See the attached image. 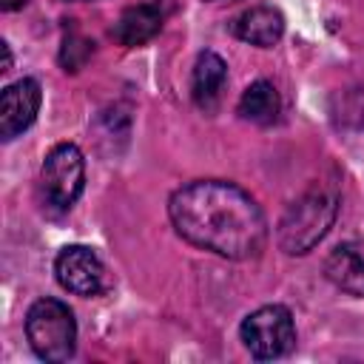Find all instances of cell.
<instances>
[{
  "mask_svg": "<svg viewBox=\"0 0 364 364\" xmlns=\"http://www.w3.org/2000/svg\"><path fill=\"white\" fill-rule=\"evenodd\" d=\"M0 48H3V68H0V71H9V68H11V48H9L6 40L0 43Z\"/></svg>",
  "mask_w": 364,
  "mask_h": 364,
  "instance_id": "cell-14",
  "label": "cell"
},
{
  "mask_svg": "<svg viewBox=\"0 0 364 364\" xmlns=\"http://www.w3.org/2000/svg\"><path fill=\"white\" fill-rule=\"evenodd\" d=\"M85 188V159L74 142H60L48 151L40 168L43 202L54 210H68Z\"/></svg>",
  "mask_w": 364,
  "mask_h": 364,
  "instance_id": "cell-4",
  "label": "cell"
},
{
  "mask_svg": "<svg viewBox=\"0 0 364 364\" xmlns=\"http://www.w3.org/2000/svg\"><path fill=\"white\" fill-rule=\"evenodd\" d=\"M324 273L338 290L364 296V242H344L333 247L324 262Z\"/></svg>",
  "mask_w": 364,
  "mask_h": 364,
  "instance_id": "cell-8",
  "label": "cell"
},
{
  "mask_svg": "<svg viewBox=\"0 0 364 364\" xmlns=\"http://www.w3.org/2000/svg\"><path fill=\"white\" fill-rule=\"evenodd\" d=\"M242 344L253 358H282L296 347L293 313L284 304H267L253 310L239 327Z\"/></svg>",
  "mask_w": 364,
  "mask_h": 364,
  "instance_id": "cell-5",
  "label": "cell"
},
{
  "mask_svg": "<svg viewBox=\"0 0 364 364\" xmlns=\"http://www.w3.org/2000/svg\"><path fill=\"white\" fill-rule=\"evenodd\" d=\"M338 213V193L324 185H313L301 193L279 222V247L290 256L310 253L333 228Z\"/></svg>",
  "mask_w": 364,
  "mask_h": 364,
  "instance_id": "cell-2",
  "label": "cell"
},
{
  "mask_svg": "<svg viewBox=\"0 0 364 364\" xmlns=\"http://www.w3.org/2000/svg\"><path fill=\"white\" fill-rule=\"evenodd\" d=\"M0 6H3V11H14V9L26 6V0H0Z\"/></svg>",
  "mask_w": 364,
  "mask_h": 364,
  "instance_id": "cell-15",
  "label": "cell"
},
{
  "mask_svg": "<svg viewBox=\"0 0 364 364\" xmlns=\"http://www.w3.org/2000/svg\"><path fill=\"white\" fill-rule=\"evenodd\" d=\"M168 216L176 233L225 259H256L267 245V219L256 199L225 179H196L173 191Z\"/></svg>",
  "mask_w": 364,
  "mask_h": 364,
  "instance_id": "cell-1",
  "label": "cell"
},
{
  "mask_svg": "<svg viewBox=\"0 0 364 364\" xmlns=\"http://www.w3.org/2000/svg\"><path fill=\"white\" fill-rule=\"evenodd\" d=\"M230 31L250 46L273 48L284 34V17H282V11H276L270 6H253L230 23Z\"/></svg>",
  "mask_w": 364,
  "mask_h": 364,
  "instance_id": "cell-9",
  "label": "cell"
},
{
  "mask_svg": "<svg viewBox=\"0 0 364 364\" xmlns=\"http://www.w3.org/2000/svg\"><path fill=\"white\" fill-rule=\"evenodd\" d=\"M159 28H162V11H159V6L139 3V6H128L119 14V20L114 23L111 34H114V40L119 46L134 48V46H142V43L154 40L159 34Z\"/></svg>",
  "mask_w": 364,
  "mask_h": 364,
  "instance_id": "cell-10",
  "label": "cell"
},
{
  "mask_svg": "<svg viewBox=\"0 0 364 364\" xmlns=\"http://www.w3.org/2000/svg\"><path fill=\"white\" fill-rule=\"evenodd\" d=\"M225 80H228V65H225V60H222L216 51H202V54L196 57L193 80H191L193 102H196L202 111H213L216 102H219V94H222V88H225Z\"/></svg>",
  "mask_w": 364,
  "mask_h": 364,
  "instance_id": "cell-11",
  "label": "cell"
},
{
  "mask_svg": "<svg viewBox=\"0 0 364 364\" xmlns=\"http://www.w3.org/2000/svg\"><path fill=\"white\" fill-rule=\"evenodd\" d=\"M54 276L60 287L74 296H97L105 287V267L100 256L85 245H68L54 259Z\"/></svg>",
  "mask_w": 364,
  "mask_h": 364,
  "instance_id": "cell-6",
  "label": "cell"
},
{
  "mask_svg": "<svg viewBox=\"0 0 364 364\" xmlns=\"http://www.w3.org/2000/svg\"><path fill=\"white\" fill-rule=\"evenodd\" d=\"M40 102H43V88L34 77H23L6 85L0 94V139L11 142L14 136H20L37 119Z\"/></svg>",
  "mask_w": 364,
  "mask_h": 364,
  "instance_id": "cell-7",
  "label": "cell"
},
{
  "mask_svg": "<svg viewBox=\"0 0 364 364\" xmlns=\"http://www.w3.org/2000/svg\"><path fill=\"white\" fill-rule=\"evenodd\" d=\"M279 111H282L279 91L267 80H256L253 85H247L245 94H242V100H239L242 119L256 122V125H273L279 119Z\"/></svg>",
  "mask_w": 364,
  "mask_h": 364,
  "instance_id": "cell-12",
  "label": "cell"
},
{
  "mask_svg": "<svg viewBox=\"0 0 364 364\" xmlns=\"http://www.w3.org/2000/svg\"><path fill=\"white\" fill-rule=\"evenodd\" d=\"M26 338L37 358L68 361L77 347V321L65 301L37 299L26 313Z\"/></svg>",
  "mask_w": 364,
  "mask_h": 364,
  "instance_id": "cell-3",
  "label": "cell"
},
{
  "mask_svg": "<svg viewBox=\"0 0 364 364\" xmlns=\"http://www.w3.org/2000/svg\"><path fill=\"white\" fill-rule=\"evenodd\" d=\"M91 51H94V43L85 40V37L71 26V31H65V40H63L60 63H63L65 71H77V68L91 57Z\"/></svg>",
  "mask_w": 364,
  "mask_h": 364,
  "instance_id": "cell-13",
  "label": "cell"
}]
</instances>
